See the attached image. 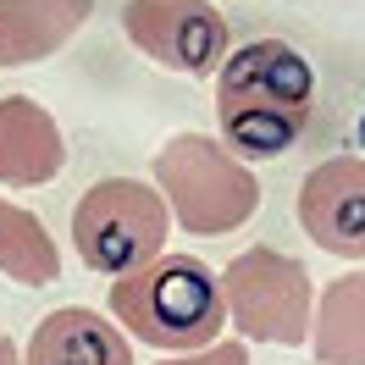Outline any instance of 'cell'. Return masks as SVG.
Segmentation results:
<instances>
[{
    "mask_svg": "<svg viewBox=\"0 0 365 365\" xmlns=\"http://www.w3.org/2000/svg\"><path fill=\"white\" fill-rule=\"evenodd\" d=\"M106 316L128 332V343H150L160 354H200L222 343L227 327V299L222 272L200 255H160L138 272L116 277L106 294Z\"/></svg>",
    "mask_w": 365,
    "mask_h": 365,
    "instance_id": "cell-1",
    "label": "cell"
},
{
    "mask_svg": "<svg viewBox=\"0 0 365 365\" xmlns=\"http://www.w3.org/2000/svg\"><path fill=\"white\" fill-rule=\"evenodd\" d=\"M150 182L160 188L172 222L194 238L238 232L260 210V178L216 133H172L150 160Z\"/></svg>",
    "mask_w": 365,
    "mask_h": 365,
    "instance_id": "cell-2",
    "label": "cell"
},
{
    "mask_svg": "<svg viewBox=\"0 0 365 365\" xmlns=\"http://www.w3.org/2000/svg\"><path fill=\"white\" fill-rule=\"evenodd\" d=\"M172 210L155 182L144 178H100L72 205V250L100 277H128L166 255Z\"/></svg>",
    "mask_w": 365,
    "mask_h": 365,
    "instance_id": "cell-3",
    "label": "cell"
},
{
    "mask_svg": "<svg viewBox=\"0 0 365 365\" xmlns=\"http://www.w3.org/2000/svg\"><path fill=\"white\" fill-rule=\"evenodd\" d=\"M222 299H227V327L250 343H277L299 349L310 343V316H316V282L282 250H255L232 255L222 272Z\"/></svg>",
    "mask_w": 365,
    "mask_h": 365,
    "instance_id": "cell-4",
    "label": "cell"
},
{
    "mask_svg": "<svg viewBox=\"0 0 365 365\" xmlns=\"http://www.w3.org/2000/svg\"><path fill=\"white\" fill-rule=\"evenodd\" d=\"M122 34L160 72L182 78H216L232 56V28L210 0H128Z\"/></svg>",
    "mask_w": 365,
    "mask_h": 365,
    "instance_id": "cell-5",
    "label": "cell"
},
{
    "mask_svg": "<svg viewBox=\"0 0 365 365\" xmlns=\"http://www.w3.org/2000/svg\"><path fill=\"white\" fill-rule=\"evenodd\" d=\"M299 227L316 238V250L338 260H365V160L332 155L310 166L299 182Z\"/></svg>",
    "mask_w": 365,
    "mask_h": 365,
    "instance_id": "cell-6",
    "label": "cell"
},
{
    "mask_svg": "<svg viewBox=\"0 0 365 365\" xmlns=\"http://www.w3.org/2000/svg\"><path fill=\"white\" fill-rule=\"evenodd\" d=\"M216 100H244V106H277V111L310 116L316 106V72L288 39H250L238 45L216 72Z\"/></svg>",
    "mask_w": 365,
    "mask_h": 365,
    "instance_id": "cell-7",
    "label": "cell"
},
{
    "mask_svg": "<svg viewBox=\"0 0 365 365\" xmlns=\"http://www.w3.org/2000/svg\"><path fill=\"white\" fill-rule=\"evenodd\" d=\"M67 166L61 122L34 94H0V188H45Z\"/></svg>",
    "mask_w": 365,
    "mask_h": 365,
    "instance_id": "cell-8",
    "label": "cell"
},
{
    "mask_svg": "<svg viewBox=\"0 0 365 365\" xmlns=\"http://www.w3.org/2000/svg\"><path fill=\"white\" fill-rule=\"evenodd\" d=\"M23 365H133V343L106 310L61 304L34 321L23 343Z\"/></svg>",
    "mask_w": 365,
    "mask_h": 365,
    "instance_id": "cell-9",
    "label": "cell"
},
{
    "mask_svg": "<svg viewBox=\"0 0 365 365\" xmlns=\"http://www.w3.org/2000/svg\"><path fill=\"white\" fill-rule=\"evenodd\" d=\"M94 17V0H0V72L50 61Z\"/></svg>",
    "mask_w": 365,
    "mask_h": 365,
    "instance_id": "cell-10",
    "label": "cell"
},
{
    "mask_svg": "<svg viewBox=\"0 0 365 365\" xmlns=\"http://www.w3.org/2000/svg\"><path fill=\"white\" fill-rule=\"evenodd\" d=\"M310 354L316 365H365V272H343L316 288Z\"/></svg>",
    "mask_w": 365,
    "mask_h": 365,
    "instance_id": "cell-11",
    "label": "cell"
},
{
    "mask_svg": "<svg viewBox=\"0 0 365 365\" xmlns=\"http://www.w3.org/2000/svg\"><path fill=\"white\" fill-rule=\"evenodd\" d=\"M216 128H222V144H227L232 155L244 160H282L294 150L304 128H310V116L299 111H277V106H244V100H216Z\"/></svg>",
    "mask_w": 365,
    "mask_h": 365,
    "instance_id": "cell-12",
    "label": "cell"
},
{
    "mask_svg": "<svg viewBox=\"0 0 365 365\" xmlns=\"http://www.w3.org/2000/svg\"><path fill=\"white\" fill-rule=\"evenodd\" d=\"M0 277L17 288H50L61 277V250L28 205L0 194Z\"/></svg>",
    "mask_w": 365,
    "mask_h": 365,
    "instance_id": "cell-13",
    "label": "cell"
},
{
    "mask_svg": "<svg viewBox=\"0 0 365 365\" xmlns=\"http://www.w3.org/2000/svg\"><path fill=\"white\" fill-rule=\"evenodd\" d=\"M155 365H250V349L238 338H222V343H210V349H200V354H166Z\"/></svg>",
    "mask_w": 365,
    "mask_h": 365,
    "instance_id": "cell-14",
    "label": "cell"
},
{
    "mask_svg": "<svg viewBox=\"0 0 365 365\" xmlns=\"http://www.w3.org/2000/svg\"><path fill=\"white\" fill-rule=\"evenodd\" d=\"M0 365H23V349H17L11 338H0Z\"/></svg>",
    "mask_w": 365,
    "mask_h": 365,
    "instance_id": "cell-15",
    "label": "cell"
}]
</instances>
